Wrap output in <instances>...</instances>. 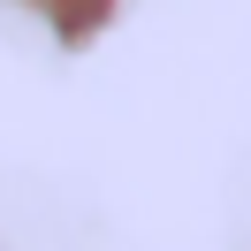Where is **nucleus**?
<instances>
[{"instance_id": "nucleus-1", "label": "nucleus", "mask_w": 251, "mask_h": 251, "mask_svg": "<svg viewBox=\"0 0 251 251\" xmlns=\"http://www.w3.org/2000/svg\"><path fill=\"white\" fill-rule=\"evenodd\" d=\"M46 8H53V16H69V23H76V16H84V23H92V16H99V8H107V0H46Z\"/></svg>"}]
</instances>
